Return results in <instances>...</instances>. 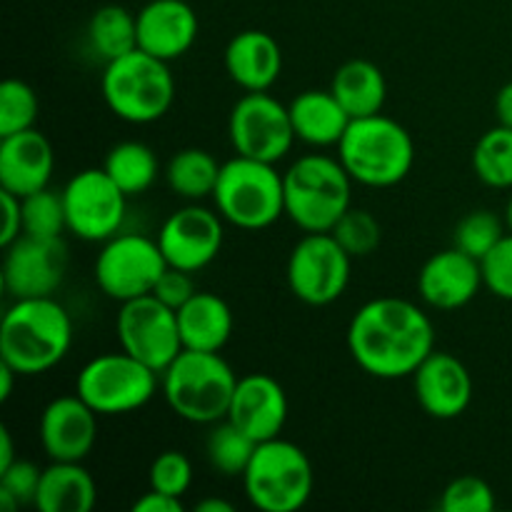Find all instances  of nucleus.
I'll list each match as a JSON object with an SVG mask.
<instances>
[{
	"instance_id": "nucleus-1",
	"label": "nucleus",
	"mask_w": 512,
	"mask_h": 512,
	"mask_svg": "<svg viewBox=\"0 0 512 512\" xmlns=\"http://www.w3.org/2000/svg\"><path fill=\"white\" fill-rule=\"evenodd\" d=\"M348 350L360 370L373 378H413L435 350L433 320L410 300H368L350 320Z\"/></svg>"
},
{
	"instance_id": "nucleus-2",
	"label": "nucleus",
	"mask_w": 512,
	"mask_h": 512,
	"mask_svg": "<svg viewBox=\"0 0 512 512\" xmlns=\"http://www.w3.org/2000/svg\"><path fill=\"white\" fill-rule=\"evenodd\" d=\"M73 320L55 298L15 300L0 323V360L18 375H43L68 355Z\"/></svg>"
},
{
	"instance_id": "nucleus-3",
	"label": "nucleus",
	"mask_w": 512,
	"mask_h": 512,
	"mask_svg": "<svg viewBox=\"0 0 512 512\" xmlns=\"http://www.w3.org/2000/svg\"><path fill=\"white\" fill-rule=\"evenodd\" d=\"M238 375L220 353L183 348L160 373L165 403L178 418L195 425H213L228 418Z\"/></svg>"
},
{
	"instance_id": "nucleus-4",
	"label": "nucleus",
	"mask_w": 512,
	"mask_h": 512,
	"mask_svg": "<svg viewBox=\"0 0 512 512\" xmlns=\"http://www.w3.org/2000/svg\"><path fill=\"white\" fill-rule=\"evenodd\" d=\"M338 158L353 183L368 188H393L413 170L415 143L405 125L378 113L350 120L343 140L338 143Z\"/></svg>"
},
{
	"instance_id": "nucleus-5",
	"label": "nucleus",
	"mask_w": 512,
	"mask_h": 512,
	"mask_svg": "<svg viewBox=\"0 0 512 512\" xmlns=\"http://www.w3.org/2000/svg\"><path fill=\"white\" fill-rule=\"evenodd\" d=\"M285 215L303 233H330L350 208L353 178L340 158L310 153L283 173Z\"/></svg>"
},
{
	"instance_id": "nucleus-6",
	"label": "nucleus",
	"mask_w": 512,
	"mask_h": 512,
	"mask_svg": "<svg viewBox=\"0 0 512 512\" xmlns=\"http://www.w3.org/2000/svg\"><path fill=\"white\" fill-rule=\"evenodd\" d=\"M100 90L115 118L133 125H148L170 110L175 80L165 60L135 48L133 53L105 63Z\"/></svg>"
},
{
	"instance_id": "nucleus-7",
	"label": "nucleus",
	"mask_w": 512,
	"mask_h": 512,
	"mask_svg": "<svg viewBox=\"0 0 512 512\" xmlns=\"http://www.w3.org/2000/svg\"><path fill=\"white\" fill-rule=\"evenodd\" d=\"M213 203L235 228L265 230L285 215L283 175L273 163L235 155L220 168Z\"/></svg>"
},
{
	"instance_id": "nucleus-8",
	"label": "nucleus",
	"mask_w": 512,
	"mask_h": 512,
	"mask_svg": "<svg viewBox=\"0 0 512 512\" xmlns=\"http://www.w3.org/2000/svg\"><path fill=\"white\" fill-rule=\"evenodd\" d=\"M313 465L305 450L278 438L258 443L243 475L245 495L263 512H295L313 495Z\"/></svg>"
},
{
	"instance_id": "nucleus-9",
	"label": "nucleus",
	"mask_w": 512,
	"mask_h": 512,
	"mask_svg": "<svg viewBox=\"0 0 512 512\" xmlns=\"http://www.w3.org/2000/svg\"><path fill=\"white\" fill-rule=\"evenodd\" d=\"M158 383L160 373L120 350L88 360L75 380V393L98 415H125L145 408Z\"/></svg>"
},
{
	"instance_id": "nucleus-10",
	"label": "nucleus",
	"mask_w": 512,
	"mask_h": 512,
	"mask_svg": "<svg viewBox=\"0 0 512 512\" xmlns=\"http://www.w3.org/2000/svg\"><path fill=\"white\" fill-rule=\"evenodd\" d=\"M165 270L168 260L158 240L140 233H118L105 240L95 258V283L110 300L128 303L153 293Z\"/></svg>"
},
{
	"instance_id": "nucleus-11",
	"label": "nucleus",
	"mask_w": 512,
	"mask_h": 512,
	"mask_svg": "<svg viewBox=\"0 0 512 512\" xmlns=\"http://www.w3.org/2000/svg\"><path fill=\"white\" fill-rule=\"evenodd\" d=\"M353 258L333 233H305L288 258V288L300 303L323 308L348 290Z\"/></svg>"
},
{
	"instance_id": "nucleus-12",
	"label": "nucleus",
	"mask_w": 512,
	"mask_h": 512,
	"mask_svg": "<svg viewBox=\"0 0 512 512\" xmlns=\"http://www.w3.org/2000/svg\"><path fill=\"white\" fill-rule=\"evenodd\" d=\"M60 193H63L65 223L75 238L85 243H105L120 233L128 195L103 168L80 170Z\"/></svg>"
},
{
	"instance_id": "nucleus-13",
	"label": "nucleus",
	"mask_w": 512,
	"mask_h": 512,
	"mask_svg": "<svg viewBox=\"0 0 512 512\" xmlns=\"http://www.w3.org/2000/svg\"><path fill=\"white\" fill-rule=\"evenodd\" d=\"M228 135L235 155L278 163L290 153L295 138L290 108L278 98L263 93H245L233 105L228 118Z\"/></svg>"
},
{
	"instance_id": "nucleus-14",
	"label": "nucleus",
	"mask_w": 512,
	"mask_h": 512,
	"mask_svg": "<svg viewBox=\"0 0 512 512\" xmlns=\"http://www.w3.org/2000/svg\"><path fill=\"white\" fill-rule=\"evenodd\" d=\"M115 333H118L120 350L138 358L155 373H163L183 350L178 313L153 293L120 303Z\"/></svg>"
},
{
	"instance_id": "nucleus-15",
	"label": "nucleus",
	"mask_w": 512,
	"mask_h": 512,
	"mask_svg": "<svg viewBox=\"0 0 512 512\" xmlns=\"http://www.w3.org/2000/svg\"><path fill=\"white\" fill-rule=\"evenodd\" d=\"M68 273V248L60 238L20 235L5 248L3 285L13 300L55 298Z\"/></svg>"
},
{
	"instance_id": "nucleus-16",
	"label": "nucleus",
	"mask_w": 512,
	"mask_h": 512,
	"mask_svg": "<svg viewBox=\"0 0 512 512\" xmlns=\"http://www.w3.org/2000/svg\"><path fill=\"white\" fill-rule=\"evenodd\" d=\"M223 238V215L198 203H190L165 218L155 240H158L170 268L198 273L218 258Z\"/></svg>"
},
{
	"instance_id": "nucleus-17",
	"label": "nucleus",
	"mask_w": 512,
	"mask_h": 512,
	"mask_svg": "<svg viewBox=\"0 0 512 512\" xmlns=\"http://www.w3.org/2000/svg\"><path fill=\"white\" fill-rule=\"evenodd\" d=\"M98 418L100 415L78 393L50 400L38 425L48 458L83 463L98 440Z\"/></svg>"
},
{
	"instance_id": "nucleus-18",
	"label": "nucleus",
	"mask_w": 512,
	"mask_h": 512,
	"mask_svg": "<svg viewBox=\"0 0 512 512\" xmlns=\"http://www.w3.org/2000/svg\"><path fill=\"white\" fill-rule=\"evenodd\" d=\"M415 398L435 420H455L473 400V378L460 358L433 350L413 373Z\"/></svg>"
},
{
	"instance_id": "nucleus-19",
	"label": "nucleus",
	"mask_w": 512,
	"mask_h": 512,
	"mask_svg": "<svg viewBox=\"0 0 512 512\" xmlns=\"http://www.w3.org/2000/svg\"><path fill=\"white\" fill-rule=\"evenodd\" d=\"M483 265L460 248L440 250L430 255L418 273V293L430 308H465L483 288Z\"/></svg>"
},
{
	"instance_id": "nucleus-20",
	"label": "nucleus",
	"mask_w": 512,
	"mask_h": 512,
	"mask_svg": "<svg viewBox=\"0 0 512 512\" xmlns=\"http://www.w3.org/2000/svg\"><path fill=\"white\" fill-rule=\"evenodd\" d=\"M228 420L258 443L278 438L288 423V395L283 385L268 373H250L238 378Z\"/></svg>"
},
{
	"instance_id": "nucleus-21",
	"label": "nucleus",
	"mask_w": 512,
	"mask_h": 512,
	"mask_svg": "<svg viewBox=\"0 0 512 512\" xmlns=\"http://www.w3.org/2000/svg\"><path fill=\"white\" fill-rule=\"evenodd\" d=\"M135 18L138 48L165 63L188 53L198 40V15L185 0H150Z\"/></svg>"
},
{
	"instance_id": "nucleus-22",
	"label": "nucleus",
	"mask_w": 512,
	"mask_h": 512,
	"mask_svg": "<svg viewBox=\"0 0 512 512\" xmlns=\"http://www.w3.org/2000/svg\"><path fill=\"white\" fill-rule=\"evenodd\" d=\"M53 168V145L40 130L30 128L0 138V190L25 198L48 188Z\"/></svg>"
},
{
	"instance_id": "nucleus-23",
	"label": "nucleus",
	"mask_w": 512,
	"mask_h": 512,
	"mask_svg": "<svg viewBox=\"0 0 512 512\" xmlns=\"http://www.w3.org/2000/svg\"><path fill=\"white\" fill-rule=\"evenodd\" d=\"M225 70L245 93H263L278 83L283 73V50L265 30H243L225 48Z\"/></svg>"
},
{
	"instance_id": "nucleus-24",
	"label": "nucleus",
	"mask_w": 512,
	"mask_h": 512,
	"mask_svg": "<svg viewBox=\"0 0 512 512\" xmlns=\"http://www.w3.org/2000/svg\"><path fill=\"white\" fill-rule=\"evenodd\" d=\"M178 313L183 348L220 353L233 335V310L220 295L198 290Z\"/></svg>"
},
{
	"instance_id": "nucleus-25",
	"label": "nucleus",
	"mask_w": 512,
	"mask_h": 512,
	"mask_svg": "<svg viewBox=\"0 0 512 512\" xmlns=\"http://www.w3.org/2000/svg\"><path fill=\"white\" fill-rule=\"evenodd\" d=\"M288 108L295 138L315 145V148H330V145L338 148L350 120H353L330 88L305 90L298 98H293Z\"/></svg>"
},
{
	"instance_id": "nucleus-26",
	"label": "nucleus",
	"mask_w": 512,
	"mask_h": 512,
	"mask_svg": "<svg viewBox=\"0 0 512 512\" xmlns=\"http://www.w3.org/2000/svg\"><path fill=\"white\" fill-rule=\"evenodd\" d=\"M98 500V485L83 463L53 460L40 475L35 508L40 512H90Z\"/></svg>"
},
{
	"instance_id": "nucleus-27",
	"label": "nucleus",
	"mask_w": 512,
	"mask_h": 512,
	"mask_svg": "<svg viewBox=\"0 0 512 512\" xmlns=\"http://www.w3.org/2000/svg\"><path fill=\"white\" fill-rule=\"evenodd\" d=\"M330 90L340 100L350 118H368L383 113L388 83L383 70L370 60H348L335 70Z\"/></svg>"
},
{
	"instance_id": "nucleus-28",
	"label": "nucleus",
	"mask_w": 512,
	"mask_h": 512,
	"mask_svg": "<svg viewBox=\"0 0 512 512\" xmlns=\"http://www.w3.org/2000/svg\"><path fill=\"white\" fill-rule=\"evenodd\" d=\"M220 168L213 153L203 148H183L165 165V183L178 198L198 203V200L213 198L218 185Z\"/></svg>"
},
{
	"instance_id": "nucleus-29",
	"label": "nucleus",
	"mask_w": 512,
	"mask_h": 512,
	"mask_svg": "<svg viewBox=\"0 0 512 512\" xmlns=\"http://www.w3.org/2000/svg\"><path fill=\"white\" fill-rule=\"evenodd\" d=\"M88 45L103 63L138 48V18L120 5H103L88 20Z\"/></svg>"
},
{
	"instance_id": "nucleus-30",
	"label": "nucleus",
	"mask_w": 512,
	"mask_h": 512,
	"mask_svg": "<svg viewBox=\"0 0 512 512\" xmlns=\"http://www.w3.org/2000/svg\"><path fill=\"white\" fill-rule=\"evenodd\" d=\"M103 170L128 198H133L153 188L158 180V158L140 140H123L108 150Z\"/></svg>"
},
{
	"instance_id": "nucleus-31",
	"label": "nucleus",
	"mask_w": 512,
	"mask_h": 512,
	"mask_svg": "<svg viewBox=\"0 0 512 512\" xmlns=\"http://www.w3.org/2000/svg\"><path fill=\"white\" fill-rule=\"evenodd\" d=\"M255 448H258V440L243 433L228 418L210 425L208 440H205V455H208L210 468L225 478H243L250 460H253Z\"/></svg>"
},
{
	"instance_id": "nucleus-32",
	"label": "nucleus",
	"mask_w": 512,
	"mask_h": 512,
	"mask_svg": "<svg viewBox=\"0 0 512 512\" xmlns=\"http://www.w3.org/2000/svg\"><path fill=\"white\" fill-rule=\"evenodd\" d=\"M473 170L488 188H512V128L495 125L473 148Z\"/></svg>"
},
{
	"instance_id": "nucleus-33",
	"label": "nucleus",
	"mask_w": 512,
	"mask_h": 512,
	"mask_svg": "<svg viewBox=\"0 0 512 512\" xmlns=\"http://www.w3.org/2000/svg\"><path fill=\"white\" fill-rule=\"evenodd\" d=\"M20 208H23V235L60 238L63 230H68L63 193H55L50 188L35 190V193L20 198Z\"/></svg>"
},
{
	"instance_id": "nucleus-34",
	"label": "nucleus",
	"mask_w": 512,
	"mask_h": 512,
	"mask_svg": "<svg viewBox=\"0 0 512 512\" xmlns=\"http://www.w3.org/2000/svg\"><path fill=\"white\" fill-rule=\"evenodd\" d=\"M38 110V95L25 80H5L0 85V138L35 128Z\"/></svg>"
},
{
	"instance_id": "nucleus-35",
	"label": "nucleus",
	"mask_w": 512,
	"mask_h": 512,
	"mask_svg": "<svg viewBox=\"0 0 512 512\" xmlns=\"http://www.w3.org/2000/svg\"><path fill=\"white\" fill-rule=\"evenodd\" d=\"M330 233L343 245L350 258H368L378 250L380 240H383V228H380L378 218L370 210L353 208V205L345 210V215L335 223Z\"/></svg>"
},
{
	"instance_id": "nucleus-36",
	"label": "nucleus",
	"mask_w": 512,
	"mask_h": 512,
	"mask_svg": "<svg viewBox=\"0 0 512 512\" xmlns=\"http://www.w3.org/2000/svg\"><path fill=\"white\" fill-rule=\"evenodd\" d=\"M503 238L505 220H500L493 210H473L455 225L453 245L475 260H483Z\"/></svg>"
},
{
	"instance_id": "nucleus-37",
	"label": "nucleus",
	"mask_w": 512,
	"mask_h": 512,
	"mask_svg": "<svg viewBox=\"0 0 512 512\" xmlns=\"http://www.w3.org/2000/svg\"><path fill=\"white\" fill-rule=\"evenodd\" d=\"M40 475L43 470L30 460H15L10 468L0 470V505L5 512H13L20 505H35Z\"/></svg>"
},
{
	"instance_id": "nucleus-38",
	"label": "nucleus",
	"mask_w": 512,
	"mask_h": 512,
	"mask_svg": "<svg viewBox=\"0 0 512 512\" xmlns=\"http://www.w3.org/2000/svg\"><path fill=\"white\" fill-rule=\"evenodd\" d=\"M443 512H493L495 493L478 475H463L455 478L440 498Z\"/></svg>"
},
{
	"instance_id": "nucleus-39",
	"label": "nucleus",
	"mask_w": 512,
	"mask_h": 512,
	"mask_svg": "<svg viewBox=\"0 0 512 512\" xmlns=\"http://www.w3.org/2000/svg\"><path fill=\"white\" fill-rule=\"evenodd\" d=\"M150 490L183 498L193 485V465L180 450H165L150 463Z\"/></svg>"
},
{
	"instance_id": "nucleus-40",
	"label": "nucleus",
	"mask_w": 512,
	"mask_h": 512,
	"mask_svg": "<svg viewBox=\"0 0 512 512\" xmlns=\"http://www.w3.org/2000/svg\"><path fill=\"white\" fill-rule=\"evenodd\" d=\"M483 265V283L495 298L512 300V233L480 260Z\"/></svg>"
},
{
	"instance_id": "nucleus-41",
	"label": "nucleus",
	"mask_w": 512,
	"mask_h": 512,
	"mask_svg": "<svg viewBox=\"0 0 512 512\" xmlns=\"http://www.w3.org/2000/svg\"><path fill=\"white\" fill-rule=\"evenodd\" d=\"M195 293H198V290H195V285H193V273L170 268V265H168V270L160 275V280L155 283V288H153L155 298L163 300V303L173 310L183 308V305L188 303Z\"/></svg>"
},
{
	"instance_id": "nucleus-42",
	"label": "nucleus",
	"mask_w": 512,
	"mask_h": 512,
	"mask_svg": "<svg viewBox=\"0 0 512 512\" xmlns=\"http://www.w3.org/2000/svg\"><path fill=\"white\" fill-rule=\"evenodd\" d=\"M0 198H3V208H5V223H3V233H0V245L8 248L10 243L23 235V208H20V198L18 195L8 193V190H0Z\"/></svg>"
},
{
	"instance_id": "nucleus-43",
	"label": "nucleus",
	"mask_w": 512,
	"mask_h": 512,
	"mask_svg": "<svg viewBox=\"0 0 512 512\" xmlns=\"http://www.w3.org/2000/svg\"><path fill=\"white\" fill-rule=\"evenodd\" d=\"M135 512H183V498L160 493V490H148L133 503Z\"/></svg>"
},
{
	"instance_id": "nucleus-44",
	"label": "nucleus",
	"mask_w": 512,
	"mask_h": 512,
	"mask_svg": "<svg viewBox=\"0 0 512 512\" xmlns=\"http://www.w3.org/2000/svg\"><path fill=\"white\" fill-rule=\"evenodd\" d=\"M495 118L505 128H512V80L500 88L498 98H495Z\"/></svg>"
},
{
	"instance_id": "nucleus-45",
	"label": "nucleus",
	"mask_w": 512,
	"mask_h": 512,
	"mask_svg": "<svg viewBox=\"0 0 512 512\" xmlns=\"http://www.w3.org/2000/svg\"><path fill=\"white\" fill-rule=\"evenodd\" d=\"M15 448H13V438H10L8 428H0V470L10 468L15 463Z\"/></svg>"
},
{
	"instance_id": "nucleus-46",
	"label": "nucleus",
	"mask_w": 512,
	"mask_h": 512,
	"mask_svg": "<svg viewBox=\"0 0 512 512\" xmlns=\"http://www.w3.org/2000/svg\"><path fill=\"white\" fill-rule=\"evenodd\" d=\"M15 378H20V375L15 373L8 363H3V360H0V400H3V403L10 398V395H13V380Z\"/></svg>"
},
{
	"instance_id": "nucleus-47",
	"label": "nucleus",
	"mask_w": 512,
	"mask_h": 512,
	"mask_svg": "<svg viewBox=\"0 0 512 512\" xmlns=\"http://www.w3.org/2000/svg\"><path fill=\"white\" fill-rule=\"evenodd\" d=\"M198 512H233V505L228 500H220V498H205L195 505Z\"/></svg>"
},
{
	"instance_id": "nucleus-48",
	"label": "nucleus",
	"mask_w": 512,
	"mask_h": 512,
	"mask_svg": "<svg viewBox=\"0 0 512 512\" xmlns=\"http://www.w3.org/2000/svg\"><path fill=\"white\" fill-rule=\"evenodd\" d=\"M505 225H508V230L512 233V195L508 200V208H505Z\"/></svg>"
}]
</instances>
